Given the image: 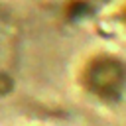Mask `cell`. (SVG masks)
I'll use <instances>...</instances> for the list:
<instances>
[{
  "instance_id": "obj_1",
  "label": "cell",
  "mask_w": 126,
  "mask_h": 126,
  "mask_svg": "<svg viewBox=\"0 0 126 126\" xmlns=\"http://www.w3.org/2000/svg\"><path fill=\"white\" fill-rule=\"evenodd\" d=\"M30 2H35V4H47V2H51V4H55V2H63V0H30Z\"/></svg>"
}]
</instances>
